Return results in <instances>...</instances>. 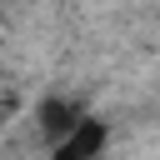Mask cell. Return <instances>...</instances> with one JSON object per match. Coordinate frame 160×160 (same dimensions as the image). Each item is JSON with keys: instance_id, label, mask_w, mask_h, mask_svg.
I'll list each match as a JSON object with an SVG mask.
<instances>
[{"instance_id": "2", "label": "cell", "mask_w": 160, "mask_h": 160, "mask_svg": "<svg viewBox=\"0 0 160 160\" xmlns=\"http://www.w3.org/2000/svg\"><path fill=\"white\" fill-rule=\"evenodd\" d=\"M80 120H85V110H80V105H70V100H60V95L40 100V110H35V125L50 135V145H55V140H65Z\"/></svg>"}, {"instance_id": "1", "label": "cell", "mask_w": 160, "mask_h": 160, "mask_svg": "<svg viewBox=\"0 0 160 160\" xmlns=\"http://www.w3.org/2000/svg\"><path fill=\"white\" fill-rule=\"evenodd\" d=\"M105 145H110V125H105L100 115H85L65 140L50 145V160H100Z\"/></svg>"}]
</instances>
